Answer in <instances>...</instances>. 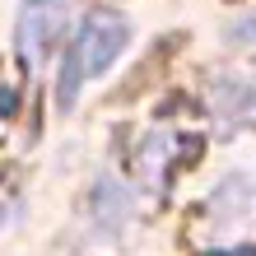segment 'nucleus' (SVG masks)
Instances as JSON below:
<instances>
[{"label":"nucleus","mask_w":256,"mask_h":256,"mask_svg":"<svg viewBox=\"0 0 256 256\" xmlns=\"http://www.w3.org/2000/svg\"><path fill=\"white\" fill-rule=\"evenodd\" d=\"M122 47H126V24L116 19V14H88V19L80 24V33H74V47L66 52V70H61V84H56V102L70 112L74 98H80V88L88 80H98V74L122 56Z\"/></svg>","instance_id":"1"},{"label":"nucleus","mask_w":256,"mask_h":256,"mask_svg":"<svg viewBox=\"0 0 256 256\" xmlns=\"http://www.w3.org/2000/svg\"><path fill=\"white\" fill-rule=\"evenodd\" d=\"M61 19H66V10L56 0H28L24 5V19H19V56H24V66L47 61L52 42L61 38Z\"/></svg>","instance_id":"2"},{"label":"nucleus","mask_w":256,"mask_h":256,"mask_svg":"<svg viewBox=\"0 0 256 256\" xmlns=\"http://www.w3.org/2000/svg\"><path fill=\"white\" fill-rule=\"evenodd\" d=\"M214 94H224V98H214V108H219V112H228L238 126L256 122V94H252V88L233 84V80H219V84H214Z\"/></svg>","instance_id":"3"},{"label":"nucleus","mask_w":256,"mask_h":256,"mask_svg":"<svg viewBox=\"0 0 256 256\" xmlns=\"http://www.w3.org/2000/svg\"><path fill=\"white\" fill-rule=\"evenodd\" d=\"M233 38H238V42H247V47L256 52V19H242V24L233 28Z\"/></svg>","instance_id":"4"},{"label":"nucleus","mask_w":256,"mask_h":256,"mask_svg":"<svg viewBox=\"0 0 256 256\" xmlns=\"http://www.w3.org/2000/svg\"><path fill=\"white\" fill-rule=\"evenodd\" d=\"M214 256H256L252 247H238V252H214Z\"/></svg>","instance_id":"5"}]
</instances>
